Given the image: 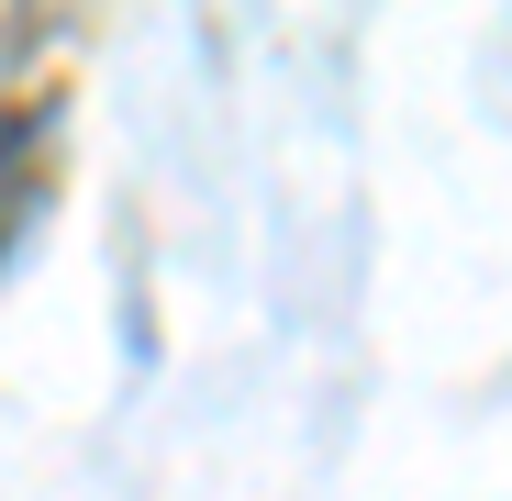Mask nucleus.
<instances>
[{"label":"nucleus","mask_w":512,"mask_h":501,"mask_svg":"<svg viewBox=\"0 0 512 501\" xmlns=\"http://www.w3.org/2000/svg\"><path fill=\"white\" fill-rule=\"evenodd\" d=\"M45 134H56L45 101L0 112V257H12V245L34 234V212H45Z\"/></svg>","instance_id":"f257e3e1"}]
</instances>
